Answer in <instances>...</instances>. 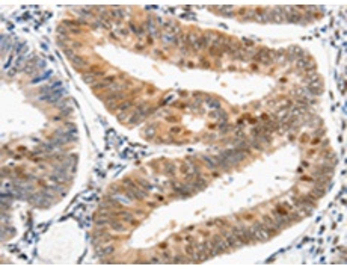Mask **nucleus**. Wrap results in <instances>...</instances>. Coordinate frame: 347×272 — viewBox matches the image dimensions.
Returning a JSON list of instances; mask_svg holds the SVG:
<instances>
[{
  "label": "nucleus",
  "instance_id": "1",
  "mask_svg": "<svg viewBox=\"0 0 347 272\" xmlns=\"http://www.w3.org/2000/svg\"><path fill=\"white\" fill-rule=\"evenodd\" d=\"M252 231H254V236L257 239V242H267L270 239V234L269 231L266 230L264 224L263 222H254V225L251 227Z\"/></svg>",
  "mask_w": 347,
  "mask_h": 272
},
{
  "label": "nucleus",
  "instance_id": "2",
  "mask_svg": "<svg viewBox=\"0 0 347 272\" xmlns=\"http://www.w3.org/2000/svg\"><path fill=\"white\" fill-rule=\"evenodd\" d=\"M263 224H264V227H266V230L269 231L270 236H275L278 231L282 230V228L279 227V224L275 221V218H270V216H264V218H263Z\"/></svg>",
  "mask_w": 347,
  "mask_h": 272
},
{
  "label": "nucleus",
  "instance_id": "3",
  "mask_svg": "<svg viewBox=\"0 0 347 272\" xmlns=\"http://www.w3.org/2000/svg\"><path fill=\"white\" fill-rule=\"evenodd\" d=\"M222 236H223V237H225V240L228 242L229 248H233V249H237V248L243 246V245H242V242L237 239V236H236L233 231H226V230H223V231H222Z\"/></svg>",
  "mask_w": 347,
  "mask_h": 272
},
{
  "label": "nucleus",
  "instance_id": "4",
  "mask_svg": "<svg viewBox=\"0 0 347 272\" xmlns=\"http://www.w3.org/2000/svg\"><path fill=\"white\" fill-rule=\"evenodd\" d=\"M306 91H308L311 95H321V94H323V83H321V80H320V79H315L314 82L308 83Z\"/></svg>",
  "mask_w": 347,
  "mask_h": 272
},
{
  "label": "nucleus",
  "instance_id": "5",
  "mask_svg": "<svg viewBox=\"0 0 347 272\" xmlns=\"http://www.w3.org/2000/svg\"><path fill=\"white\" fill-rule=\"evenodd\" d=\"M284 12H288L285 15V20L290 21V23H300L302 21V14L297 12V9H293V8H284Z\"/></svg>",
  "mask_w": 347,
  "mask_h": 272
},
{
  "label": "nucleus",
  "instance_id": "6",
  "mask_svg": "<svg viewBox=\"0 0 347 272\" xmlns=\"http://www.w3.org/2000/svg\"><path fill=\"white\" fill-rule=\"evenodd\" d=\"M211 240L216 243V246L220 249V252H226V251H229V245H228V242L225 240V237H223L222 234H214Z\"/></svg>",
  "mask_w": 347,
  "mask_h": 272
},
{
  "label": "nucleus",
  "instance_id": "7",
  "mask_svg": "<svg viewBox=\"0 0 347 272\" xmlns=\"http://www.w3.org/2000/svg\"><path fill=\"white\" fill-rule=\"evenodd\" d=\"M187 44L192 47L193 52H199L201 50V38L196 33H190L187 36Z\"/></svg>",
  "mask_w": 347,
  "mask_h": 272
},
{
  "label": "nucleus",
  "instance_id": "8",
  "mask_svg": "<svg viewBox=\"0 0 347 272\" xmlns=\"http://www.w3.org/2000/svg\"><path fill=\"white\" fill-rule=\"evenodd\" d=\"M270 20H272V21H276V23L284 21V20H285L284 9H282V8H275L273 11H270Z\"/></svg>",
  "mask_w": 347,
  "mask_h": 272
},
{
  "label": "nucleus",
  "instance_id": "9",
  "mask_svg": "<svg viewBox=\"0 0 347 272\" xmlns=\"http://www.w3.org/2000/svg\"><path fill=\"white\" fill-rule=\"evenodd\" d=\"M204 245H205V248L208 249V252H210V255H211V257H216V255L222 254V252H220V249L216 246V243H214L213 240H205V242H204Z\"/></svg>",
  "mask_w": 347,
  "mask_h": 272
},
{
  "label": "nucleus",
  "instance_id": "10",
  "mask_svg": "<svg viewBox=\"0 0 347 272\" xmlns=\"http://www.w3.org/2000/svg\"><path fill=\"white\" fill-rule=\"evenodd\" d=\"M71 61H73V65H74V68H77V70H80V68H86V67L89 65V64H88V61H86L85 58H82V56H77V55H76V56H74Z\"/></svg>",
  "mask_w": 347,
  "mask_h": 272
},
{
  "label": "nucleus",
  "instance_id": "11",
  "mask_svg": "<svg viewBox=\"0 0 347 272\" xmlns=\"http://www.w3.org/2000/svg\"><path fill=\"white\" fill-rule=\"evenodd\" d=\"M113 216H119V218H122V221H133L135 218H133V215L130 213V212H127V210H119V212H115L113 213Z\"/></svg>",
  "mask_w": 347,
  "mask_h": 272
},
{
  "label": "nucleus",
  "instance_id": "12",
  "mask_svg": "<svg viewBox=\"0 0 347 272\" xmlns=\"http://www.w3.org/2000/svg\"><path fill=\"white\" fill-rule=\"evenodd\" d=\"M214 160H216L217 166H222V169H225V171H228V169L231 168V165L226 162V159H225V157H222L220 154H219V156H216V157H214Z\"/></svg>",
  "mask_w": 347,
  "mask_h": 272
},
{
  "label": "nucleus",
  "instance_id": "13",
  "mask_svg": "<svg viewBox=\"0 0 347 272\" xmlns=\"http://www.w3.org/2000/svg\"><path fill=\"white\" fill-rule=\"evenodd\" d=\"M192 186H193L195 189H198V191H202V189L207 188V182H205L204 179H201V177H196V180L192 183Z\"/></svg>",
  "mask_w": 347,
  "mask_h": 272
},
{
  "label": "nucleus",
  "instance_id": "14",
  "mask_svg": "<svg viewBox=\"0 0 347 272\" xmlns=\"http://www.w3.org/2000/svg\"><path fill=\"white\" fill-rule=\"evenodd\" d=\"M201 159L204 160V163H205L208 168H211V169H216V168H217V163H216L214 157H210V156H202Z\"/></svg>",
  "mask_w": 347,
  "mask_h": 272
},
{
  "label": "nucleus",
  "instance_id": "15",
  "mask_svg": "<svg viewBox=\"0 0 347 272\" xmlns=\"http://www.w3.org/2000/svg\"><path fill=\"white\" fill-rule=\"evenodd\" d=\"M109 224H110V227L113 228V231H125V225L121 224L119 221H115V219H113V221H110Z\"/></svg>",
  "mask_w": 347,
  "mask_h": 272
},
{
  "label": "nucleus",
  "instance_id": "16",
  "mask_svg": "<svg viewBox=\"0 0 347 272\" xmlns=\"http://www.w3.org/2000/svg\"><path fill=\"white\" fill-rule=\"evenodd\" d=\"M113 252H115V246H113V245H106L104 249L98 251V255L106 257V255H110V254H113Z\"/></svg>",
  "mask_w": 347,
  "mask_h": 272
},
{
  "label": "nucleus",
  "instance_id": "17",
  "mask_svg": "<svg viewBox=\"0 0 347 272\" xmlns=\"http://www.w3.org/2000/svg\"><path fill=\"white\" fill-rule=\"evenodd\" d=\"M219 11H220L225 17H231V15H233V12H234V8H233V6H220Z\"/></svg>",
  "mask_w": 347,
  "mask_h": 272
},
{
  "label": "nucleus",
  "instance_id": "18",
  "mask_svg": "<svg viewBox=\"0 0 347 272\" xmlns=\"http://www.w3.org/2000/svg\"><path fill=\"white\" fill-rule=\"evenodd\" d=\"M285 50H279V52H275V61L278 62V64H281V62H284L285 61Z\"/></svg>",
  "mask_w": 347,
  "mask_h": 272
},
{
  "label": "nucleus",
  "instance_id": "19",
  "mask_svg": "<svg viewBox=\"0 0 347 272\" xmlns=\"http://www.w3.org/2000/svg\"><path fill=\"white\" fill-rule=\"evenodd\" d=\"M132 106H133V100H129V101H124L122 104H119V106H118V109H119L121 112H127Z\"/></svg>",
  "mask_w": 347,
  "mask_h": 272
},
{
  "label": "nucleus",
  "instance_id": "20",
  "mask_svg": "<svg viewBox=\"0 0 347 272\" xmlns=\"http://www.w3.org/2000/svg\"><path fill=\"white\" fill-rule=\"evenodd\" d=\"M257 139H260L261 142H266V144H270V142H272V138H270V133H264V131H263V133H261V134L258 136Z\"/></svg>",
  "mask_w": 347,
  "mask_h": 272
},
{
  "label": "nucleus",
  "instance_id": "21",
  "mask_svg": "<svg viewBox=\"0 0 347 272\" xmlns=\"http://www.w3.org/2000/svg\"><path fill=\"white\" fill-rule=\"evenodd\" d=\"M210 33H207L205 36H202L201 38V50H207L208 49V43H210Z\"/></svg>",
  "mask_w": 347,
  "mask_h": 272
},
{
  "label": "nucleus",
  "instance_id": "22",
  "mask_svg": "<svg viewBox=\"0 0 347 272\" xmlns=\"http://www.w3.org/2000/svg\"><path fill=\"white\" fill-rule=\"evenodd\" d=\"M190 260L189 258H184V255H181V254H178V255H175L174 258H172V263H189Z\"/></svg>",
  "mask_w": 347,
  "mask_h": 272
},
{
  "label": "nucleus",
  "instance_id": "23",
  "mask_svg": "<svg viewBox=\"0 0 347 272\" xmlns=\"http://www.w3.org/2000/svg\"><path fill=\"white\" fill-rule=\"evenodd\" d=\"M95 79H97V77H95L94 74H85V76H83V80H85L86 83H89V85H95Z\"/></svg>",
  "mask_w": 347,
  "mask_h": 272
},
{
  "label": "nucleus",
  "instance_id": "24",
  "mask_svg": "<svg viewBox=\"0 0 347 272\" xmlns=\"http://www.w3.org/2000/svg\"><path fill=\"white\" fill-rule=\"evenodd\" d=\"M186 254L189 255V257H193L195 255V252H196V249H195V245L192 243V245H186Z\"/></svg>",
  "mask_w": 347,
  "mask_h": 272
},
{
  "label": "nucleus",
  "instance_id": "25",
  "mask_svg": "<svg viewBox=\"0 0 347 272\" xmlns=\"http://www.w3.org/2000/svg\"><path fill=\"white\" fill-rule=\"evenodd\" d=\"M112 17H115V18H122V17H124V12H122L119 8H113V9H112Z\"/></svg>",
  "mask_w": 347,
  "mask_h": 272
},
{
  "label": "nucleus",
  "instance_id": "26",
  "mask_svg": "<svg viewBox=\"0 0 347 272\" xmlns=\"http://www.w3.org/2000/svg\"><path fill=\"white\" fill-rule=\"evenodd\" d=\"M94 88V91H98V89H106V88H109V83H106L104 80L103 82H100V83H95V85H92Z\"/></svg>",
  "mask_w": 347,
  "mask_h": 272
},
{
  "label": "nucleus",
  "instance_id": "27",
  "mask_svg": "<svg viewBox=\"0 0 347 272\" xmlns=\"http://www.w3.org/2000/svg\"><path fill=\"white\" fill-rule=\"evenodd\" d=\"M156 128H157V125H156V124H153V125H151V128H147V130H145L147 138H153V136L156 134Z\"/></svg>",
  "mask_w": 347,
  "mask_h": 272
},
{
  "label": "nucleus",
  "instance_id": "28",
  "mask_svg": "<svg viewBox=\"0 0 347 272\" xmlns=\"http://www.w3.org/2000/svg\"><path fill=\"white\" fill-rule=\"evenodd\" d=\"M249 145L252 147V148H255V150H263V145L258 142V139H252V141H249Z\"/></svg>",
  "mask_w": 347,
  "mask_h": 272
},
{
  "label": "nucleus",
  "instance_id": "29",
  "mask_svg": "<svg viewBox=\"0 0 347 272\" xmlns=\"http://www.w3.org/2000/svg\"><path fill=\"white\" fill-rule=\"evenodd\" d=\"M175 166H174V163H166V174H169V176H175Z\"/></svg>",
  "mask_w": 347,
  "mask_h": 272
},
{
  "label": "nucleus",
  "instance_id": "30",
  "mask_svg": "<svg viewBox=\"0 0 347 272\" xmlns=\"http://www.w3.org/2000/svg\"><path fill=\"white\" fill-rule=\"evenodd\" d=\"M207 104L211 106V107H214V109H219V107H220V103H219L217 100L214 101V100H211V98H207Z\"/></svg>",
  "mask_w": 347,
  "mask_h": 272
},
{
  "label": "nucleus",
  "instance_id": "31",
  "mask_svg": "<svg viewBox=\"0 0 347 272\" xmlns=\"http://www.w3.org/2000/svg\"><path fill=\"white\" fill-rule=\"evenodd\" d=\"M291 92H293L294 95H297V97H302V95H305V94H306V91H305V89H293Z\"/></svg>",
  "mask_w": 347,
  "mask_h": 272
},
{
  "label": "nucleus",
  "instance_id": "32",
  "mask_svg": "<svg viewBox=\"0 0 347 272\" xmlns=\"http://www.w3.org/2000/svg\"><path fill=\"white\" fill-rule=\"evenodd\" d=\"M138 182H139V183H141V185H142V186H144V188H145V189H150V191H151V189H153V186H151V185H150V183H148V182H145V180H142V179H139V180H138Z\"/></svg>",
  "mask_w": 347,
  "mask_h": 272
},
{
  "label": "nucleus",
  "instance_id": "33",
  "mask_svg": "<svg viewBox=\"0 0 347 272\" xmlns=\"http://www.w3.org/2000/svg\"><path fill=\"white\" fill-rule=\"evenodd\" d=\"M107 222H109V219H107V218H98V219L95 221V224H97V225H106Z\"/></svg>",
  "mask_w": 347,
  "mask_h": 272
},
{
  "label": "nucleus",
  "instance_id": "34",
  "mask_svg": "<svg viewBox=\"0 0 347 272\" xmlns=\"http://www.w3.org/2000/svg\"><path fill=\"white\" fill-rule=\"evenodd\" d=\"M65 55L70 58V59H73L76 55H74V50H71V49H65Z\"/></svg>",
  "mask_w": 347,
  "mask_h": 272
},
{
  "label": "nucleus",
  "instance_id": "35",
  "mask_svg": "<svg viewBox=\"0 0 347 272\" xmlns=\"http://www.w3.org/2000/svg\"><path fill=\"white\" fill-rule=\"evenodd\" d=\"M115 80H116V77H115V76H107V77H104V82H106V83H110V82H115Z\"/></svg>",
  "mask_w": 347,
  "mask_h": 272
},
{
  "label": "nucleus",
  "instance_id": "36",
  "mask_svg": "<svg viewBox=\"0 0 347 272\" xmlns=\"http://www.w3.org/2000/svg\"><path fill=\"white\" fill-rule=\"evenodd\" d=\"M180 131H181L180 127H172V128H171V133H172V134H178Z\"/></svg>",
  "mask_w": 347,
  "mask_h": 272
},
{
  "label": "nucleus",
  "instance_id": "37",
  "mask_svg": "<svg viewBox=\"0 0 347 272\" xmlns=\"http://www.w3.org/2000/svg\"><path fill=\"white\" fill-rule=\"evenodd\" d=\"M70 113H71V109H67V110L64 109V110L60 112V115H70Z\"/></svg>",
  "mask_w": 347,
  "mask_h": 272
},
{
  "label": "nucleus",
  "instance_id": "38",
  "mask_svg": "<svg viewBox=\"0 0 347 272\" xmlns=\"http://www.w3.org/2000/svg\"><path fill=\"white\" fill-rule=\"evenodd\" d=\"M48 74H50V73H47L45 76H41V79H47V77H48ZM38 80H39V79H33V82H38Z\"/></svg>",
  "mask_w": 347,
  "mask_h": 272
},
{
  "label": "nucleus",
  "instance_id": "39",
  "mask_svg": "<svg viewBox=\"0 0 347 272\" xmlns=\"http://www.w3.org/2000/svg\"><path fill=\"white\" fill-rule=\"evenodd\" d=\"M150 261H151V263H159V261H162V260H159V258H156V257H154V258H151Z\"/></svg>",
  "mask_w": 347,
  "mask_h": 272
},
{
  "label": "nucleus",
  "instance_id": "40",
  "mask_svg": "<svg viewBox=\"0 0 347 272\" xmlns=\"http://www.w3.org/2000/svg\"><path fill=\"white\" fill-rule=\"evenodd\" d=\"M217 224H219V225H226V221H223V219H222V221H219Z\"/></svg>",
  "mask_w": 347,
  "mask_h": 272
},
{
  "label": "nucleus",
  "instance_id": "41",
  "mask_svg": "<svg viewBox=\"0 0 347 272\" xmlns=\"http://www.w3.org/2000/svg\"><path fill=\"white\" fill-rule=\"evenodd\" d=\"M166 246H168V245H166V243H162V245H159V248H160V249H162V248H163V249H165V248H166Z\"/></svg>",
  "mask_w": 347,
  "mask_h": 272
}]
</instances>
